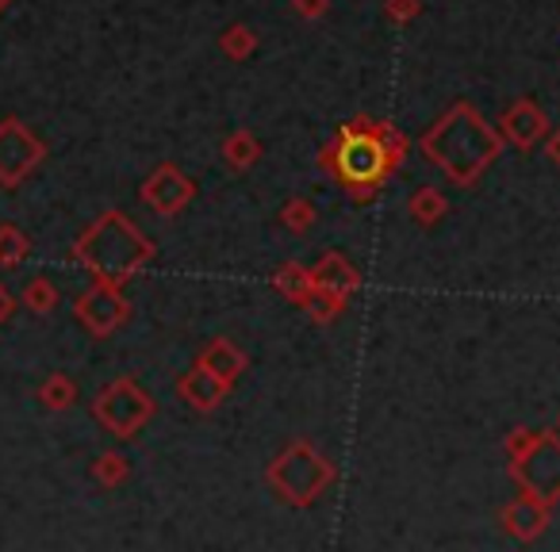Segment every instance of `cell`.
<instances>
[{
  "mask_svg": "<svg viewBox=\"0 0 560 552\" xmlns=\"http://www.w3.org/2000/svg\"><path fill=\"white\" fill-rule=\"evenodd\" d=\"M407 154H411V139L392 119L361 111V116L338 124L335 139L319 150L315 165L335 180L346 200L365 208V203L381 200L388 180L404 169Z\"/></svg>",
  "mask_w": 560,
  "mask_h": 552,
  "instance_id": "6da1fadb",
  "label": "cell"
},
{
  "mask_svg": "<svg viewBox=\"0 0 560 552\" xmlns=\"http://www.w3.org/2000/svg\"><path fill=\"white\" fill-rule=\"evenodd\" d=\"M503 134L499 127H491L483 119L480 108H472L468 101H457L445 116H438L434 124L422 131L419 150L434 169H442L450 177V185L457 188H476V180L495 165V157L503 154Z\"/></svg>",
  "mask_w": 560,
  "mask_h": 552,
  "instance_id": "7a4b0ae2",
  "label": "cell"
},
{
  "mask_svg": "<svg viewBox=\"0 0 560 552\" xmlns=\"http://www.w3.org/2000/svg\"><path fill=\"white\" fill-rule=\"evenodd\" d=\"M154 238H147L139 223L119 208L101 211L70 246V261H78L93 281L119 284V289L135 281L147 265H154Z\"/></svg>",
  "mask_w": 560,
  "mask_h": 552,
  "instance_id": "3957f363",
  "label": "cell"
},
{
  "mask_svg": "<svg viewBox=\"0 0 560 552\" xmlns=\"http://www.w3.org/2000/svg\"><path fill=\"white\" fill-rule=\"evenodd\" d=\"M338 480V465L327 457V453L315 449L307 437H296L289 442L277 457L265 465V483L269 491L292 510H312Z\"/></svg>",
  "mask_w": 560,
  "mask_h": 552,
  "instance_id": "277c9868",
  "label": "cell"
},
{
  "mask_svg": "<svg viewBox=\"0 0 560 552\" xmlns=\"http://www.w3.org/2000/svg\"><path fill=\"white\" fill-rule=\"evenodd\" d=\"M89 407H93V419L119 442H135L158 414V399L135 376H119V380L104 384Z\"/></svg>",
  "mask_w": 560,
  "mask_h": 552,
  "instance_id": "5b68a950",
  "label": "cell"
},
{
  "mask_svg": "<svg viewBox=\"0 0 560 552\" xmlns=\"http://www.w3.org/2000/svg\"><path fill=\"white\" fill-rule=\"evenodd\" d=\"M506 472L518 483V491L557 506L560 503V434L557 430H541L534 449L522 453L518 460H511Z\"/></svg>",
  "mask_w": 560,
  "mask_h": 552,
  "instance_id": "8992f818",
  "label": "cell"
},
{
  "mask_svg": "<svg viewBox=\"0 0 560 552\" xmlns=\"http://www.w3.org/2000/svg\"><path fill=\"white\" fill-rule=\"evenodd\" d=\"M47 162V142L20 116L0 119V188H20L39 165Z\"/></svg>",
  "mask_w": 560,
  "mask_h": 552,
  "instance_id": "52a82bcc",
  "label": "cell"
},
{
  "mask_svg": "<svg viewBox=\"0 0 560 552\" xmlns=\"http://www.w3.org/2000/svg\"><path fill=\"white\" fill-rule=\"evenodd\" d=\"M73 319L81 322L89 338L104 342L112 338L127 319H131V300L124 296L119 284H104V281H93L78 300H73Z\"/></svg>",
  "mask_w": 560,
  "mask_h": 552,
  "instance_id": "ba28073f",
  "label": "cell"
},
{
  "mask_svg": "<svg viewBox=\"0 0 560 552\" xmlns=\"http://www.w3.org/2000/svg\"><path fill=\"white\" fill-rule=\"evenodd\" d=\"M139 196L154 215L177 219L180 211L196 200V180L188 177L177 162H162V165H154V173H150L147 180H142Z\"/></svg>",
  "mask_w": 560,
  "mask_h": 552,
  "instance_id": "9c48e42d",
  "label": "cell"
},
{
  "mask_svg": "<svg viewBox=\"0 0 560 552\" xmlns=\"http://www.w3.org/2000/svg\"><path fill=\"white\" fill-rule=\"evenodd\" d=\"M549 127H552L549 116H545V108L534 101V96H518V101L499 116V134H503V142L514 150H522V154L541 146Z\"/></svg>",
  "mask_w": 560,
  "mask_h": 552,
  "instance_id": "30bf717a",
  "label": "cell"
},
{
  "mask_svg": "<svg viewBox=\"0 0 560 552\" xmlns=\"http://www.w3.org/2000/svg\"><path fill=\"white\" fill-rule=\"evenodd\" d=\"M231 391H234V384H226V380H219L211 368H203L200 361H196L188 373H180L177 376V396H180V403L188 407V411H196V414H211V411H219V407L231 399Z\"/></svg>",
  "mask_w": 560,
  "mask_h": 552,
  "instance_id": "8fae6325",
  "label": "cell"
},
{
  "mask_svg": "<svg viewBox=\"0 0 560 552\" xmlns=\"http://www.w3.org/2000/svg\"><path fill=\"white\" fill-rule=\"evenodd\" d=\"M549 518H552V506L526 495V491H518V495H514L511 503H503V510H499V526L522 544H534L537 537L549 529Z\"/></svg>",
  "mask_w": 560,
  "mask_h": 552,
  "instance_id": "7c38bea8",
  "label": "cell"
},
{
  "mask_svg": "<svg viewBox=\"0 0 560 552\" xmlns=\"http://www.w3.org/2000/svg\"><path fill=\"white\" fill-rule=\"evenodd\" d=\"M312 281L319 284V289H330V292H342V296H358L361 292V269L350 261L346 254H338V249H330V254H323L319 261L312 265Z\"/></svg>",
  "mask_w": 560,
  "mask_h": 552,
  "instance_id": "4fadbf2b",
  "label": "cell"
},
{
  "mask_svg": "<svg viewBox=\"0 0 560 552\" xmlns=\"http://www.w3.org/2000/svg\"><path fill=\"white\" fill-rule=\"evenodd\" d=\"M196 361H200L203 368H211V373H215L219 380H226V384H238L242 373L249 368V353L242 350L238 342H231V338H211Z\"/></svg>",
  "mask_w": 560,
  "mask_h": 552,
  "instance_id": "5bb4252c",
  "label": "cell"
},
{
  "mask_svg": "<svg viewBox=\"0 0 560 552\" xmlns=\"http://www.w3.org/2000/svg\"><path fill=\"white\" fill-rule=\"evenodd\" d=\"M219 154H223V165H226V169L246 173V169H254V165L265 157V146H261V139H257L254 131L238 127V131H231L223 142H219Z\"/></svg>",
  "mask_w": 560,
  "mask_h": 552,
  "instance_id": "9a60e30c",
  "label": "cell"
},
{
  "mask_svg": "<svg viewBox=\"0 0 560 552\" xmlns=\"http://www.w3.org/2000/svg\"><path fill=\"white\" fill-rule=\"evenodd\" d=\"M269 284H272V292H277L280 300H289V304H296V307L304 304L307 292L315 289L312 269H307V265H300V261L277 265V269H272V277H269Z\"/></svg>",
  "mask_w": 560,
  "mask_h": 552,
  "instance_id": "2e32d148",
  "label": "cell"
},
{
  "mask_svg": "<svg viewBox=\"0 0 560 552\" xmlns=\"http://www.w3.org/2000/svg\"><path fill=\"white\" fill-rule=\"evenodd\" d=\"M407 215L415 219V223L422 226V231H434L438 223H442L445 215H450V200H445L442 188L434 185H422L419 192L407 200Z\"/></svg>",
  "mask_w": 560,
  "mask_h": 552,
  "instance_id": "e0dca14e",
  "label": "cell"
},
{
  "mask_svg": "<svg viewBox=\"0 0 560 552\" xmlns=\"http://www.w3.org/2000/svg\"><path fill=\"white\" fill-rule=\"evenodd\" d=\"M346 307H350V296H342V292H330V289H319V284H315V289L307 292L304 304H300V312H307V319H312L315 327H330V322L342 319Z\"/></svg>",
  "mask_w": 560,
  "mask_h": 552,
  "instance_id": "ac0fdd59",
  "label": "cell"
},
{
  "mask_svg": "<svg viewBox=\"0 0 560 552\" xmlns=\"http://www.w3.org/2000/svg\"><path fill=\"white\" fill-rule=\"evenodd\" d=\"M78 380L73 376H66V373H50L47 380L35 388V399L43 403V411H50V414H62V411H70L73 403H78Z\"/></svg>",
  "mask_w": 560,
  "mask_h": 552,
  "instance_id": "d6986e66",
  "label": "cell"
},
{
  "mask_svg": "<svg viewBox=\"0 0 560 552\" xmlns=\"http://www.w3.org/2000/svg\"><path fill=\"white\" fill-rule=\"evenodd\" d=\"M257 47H261V39H257V32L249 24H226L223 32H219V50H223L231 62H249V58L257 55Z\"/></svg>",
  "mask_w": 560,
  "mask_h": 552,
  "instance_id": "ffe728a7",
  "label": "cell"
},
{
  "mask_svg": "<svg viewBox=\"0 0 560 552\" xmlns=\"http://www.w3.org/2000/svg\"><path fill=\"white\" fill-rule=\"evenodd\" d=\"M58 300H62V292H58V284L50 281V277H32V281L24 284V292H20V304L32 315H39V319L58 312Z\"/></svg>",
  "mask_w": 560,
  "mask_h": 552,
  "instance_id": "44dd1931",
  "label": "cell"
},
{
  "mask_svg": "<svg viewBox=\"0 0 560 552\" xmlns=\"http://www.w3.org/2000/svg\"><path fill=\"white\" fill-rule=\"evenodd\" d=\"M89 472H93V480L101 483V488L116 491V488H124V483L131 480V460H127L119 449H108V453H101L93 465H89Z\"/></svg>",
  "mask_w": 560,
  "mask_h": 552,
  "instance_id": "7402d4cb",
  "label": "cell"
},
{
  "mask_svg": "<svg viewBox=\"0 0 560 552\" xmlns=\"http://www.w3.org/2000/svg\"><path fill=\"white\" fill-rule=\"evenodd\" d=\"M32 257V238L16 223H0V269H20Z\"/></svg>",
  "mask_w": 560,
  "mask_h": 552,
  "instance_id": "603a6c76",
  "label": "cell"
},
{
  "mask_svg": "<svg viewBox=\"0 0 560 552\" xmlns=\"http://www.w3.org/2000/svg\"><path fill=\"white\" fill-rule=\"evenodd\" d=\"M277 219L289 234H307L315 226V219H319V211H315V203L307 200V196H292V200L277 211Z\"/></svg>",
  "mask_w": 560,
  "mask_h": 552,
  "instance_id": "cb8c5ba5",
  "label": "cell"
},
{
  "mask_svg": "<svg viewBox=\"0 0 560 552\" xmlns=\"http://www.w3.org/2000/svg\"><path fill=\"white\" fill-rule=\"evenodd\" d=\"M384 16L396 27H411L422 16V0H384Z\"/></svg>",
  "mask_w": 560,
  "mask_h": 552,
  "instance_id": "d4e9b609",
  "label": "cell"
},
{
  "mask_svg": "<svg viewBox=\"0 0 560 552\" xmlns=\"http://www.w3.org/2000/svg\"><path fill=\"white\" fill-rule=\"evenodd\" d=\"M541 437V430H529V426H514L511 434L503 437V453H506V460H518L522 453H529L534 449V442Z\"/></svg>",
  "mask_w": 560,
  "mask_h": 552,
  "instance_id": "484cf974",
  "label": "cell"
},
{
  "mask_svg": "<svg viewBox=\"0 0 560 552\" xmlns=\"http://www.w3.org/2000/svg\"><path fill=\"white\" fill-rule=\"evenodd\" d=\"M292 12L300 20H307V24H315V20H323L330 12V0H292Z\"/></svg>",
  "mask_w": 560,
  "mask_h": 552,
  "instance_id": "4316f807",
  "label": "cell"
},
{
  "mask_svg": "<svg viewBox=\"0 0 560 552\" xmlns=\"http://www.w3.org/2000/svg\"><path fill=\"white\" fill-rule=\"evenodd\" d=\"M545 157L560 169V127H549V134H545Z\"/></svg>",
  "mask_w": 560,
  "mask_h": 552,
  "instance_id": "83f0119b",
  "label": "cell"
},
{
  "mask_svg": "<svg viewBox=\"0 0 560 552\" xmlns=\"http://www.w3.org/2000/svg\"><path fill=\"white\" fill-rule=\"evenodd\" d=\"M12 315H16V300H12V292L4 289V281H0V327H4Z\"/></svg>",
  "mask_w": 560,
  "mask_h": 552,
  "instance_id": "f1b7e54d",
  "label": "cell"
},
{
  "mask_svg": "<svg viewBox=\"0 0 560 552\" xmlns=\"http://www.w3.org/2000/svg\"><path fill=\"white\" fill-rule=\"evenodd\" d=\"M9 9H12V0H0V16H4Z\"/></svg>",
  "mask_w": 560,
  "mask_h": 552,
  "instance_id": "f546056e",
  "label": "cell"
},
{
  "mask_svg": "<svg viewBox=\"0 0 560 552\" xmlns=\"http://www.w3.org/2000/svg\"><path fill=\"white\" fill-rule=\"evenodd\" d=\"M552 430H557V434H560V414H557V426H552Z\"/></svg>",
  "mask_w": 560,
  "mask_h": 552,
  "instance_id": "4dcf8cb0",
  "label": "cell"
}]
</instances>
